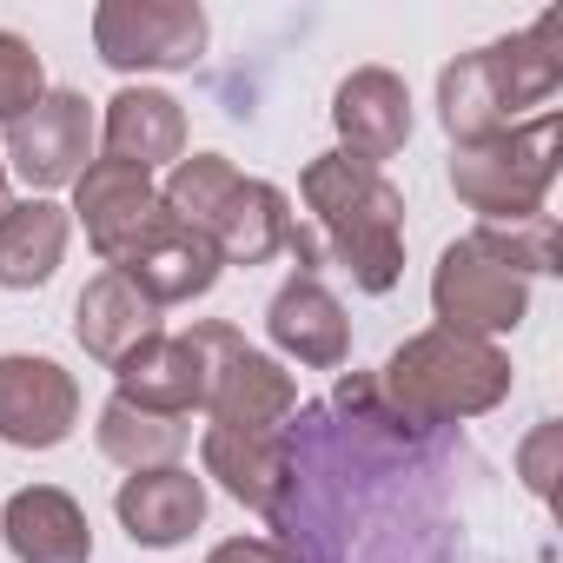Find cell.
Wrapping results in <instances>:
<instances>
[{"label": "cell", "mask_w": 563, "mask_h": 563, "mask_svg": "<svg viewBox=\"0 0 563 563\" xmlns=\"http://www.w3.org/2000/svg\"><path fill=\"white\" fill-rule=\"evenodd\" d=\"M332 126H339L345 159L385 173V159H398L405 140H411V87L391 67H358L332 93Z\"/></svg>", "instance_id": "12"}, {"label": "cell", "mask_w": 563, "mask_h": 563, "mask_svg": "<svg viewBox=\"0 0 563 563\" xmlns=\"http://www.w3.org/2000/svg\"><path fill=\"white\" fill-rule=\"evenodd\" d=\"M556 451H563V424L550 418V424H537L523 444H517V477H523V490L530 497H556Z\"/></svg>", "instance_id": "25"}, {"label": "cell", "mask_w": 563, "mask_h": 563, "mask_svg": "<svg viewBox=\"0 0 563 563\" xmlns=\"http://www.w3.org/2000/svg\"><path fill=\"white\" fill-rule=\"evenodd\" d=\"M93 54L113 74H179L206 54V8H192V0H100Z\"/></svg>", "instance_id": "9"}, {"label": "cell", "mask_w": 563, "mask_h": 563, "mask_svg": "<svg viewBox=\"0 0 563 563\" xmlns=\"http://www.w3.org/2000/svg\"><path fill=\"white\" fill-rule=\"evenodd\" d=\"M199 464L219 477L225 497H239L258 517H278L292 497V438L286 431H199Z\"/></svg>", "instance_id": "14"}, {"label": "cell", "mask_w": 563, "mask_h": 563, "mask_svg": "<svg viewBox=\"0 0 563 563\" xmlns=\"http://www.w3.org/2000/svg\"><path fill=\"white\" fill-rule=\"evenodd\" d=\"M477 239L523 278L537 272H563L556 265V219L550 212H530V219H504V225H477Z\"/></svg>", "instance_id": "23"}, {"label": "cell", "mask_w": 563, "mask_h": 563, "mask_svg": "<svg viewBox=\"0 0 563 563\" xmlns=\"http://www.w3.org/2000/svg\"><path fill=\"white\" fill-rule=\"evenodd\" d=\"M299 192L319 252L352 272L358 292H391L405 278V192L378 166H358L345 153H319L299 173Z\"/></svg>", "instance_id": "2"}, {"label": "cell", "mask_w": 563, "mask_h": 563, "mask_svg": "<svg viewBox=\"0 0 563 563\" xmlns=\"http://www.w3.org/2000/svg\"><path fill=\"white\" fill-rule=\"evenodd\" d=\"M0 537L14 563H93V523L60 484H21L0 504Z\"/></svg>", "instance_id": "16"}, {"label": "cell", "mask_w": 563, "mask_h": 563, "mask_svg": "<svg viewBox=\"0 0 563 563\" xmlns=\"http://www.w3.org/2000/svg\"><path fill=\"white\" fill-rule=\"evenodd\" d=\"M41 93H47V67H41L34 41L0 27V133H8V126H14Z\"/></svg>", "instance_id": "24"}, {"label": "cell", "mask_w": 563, "mask_h": 563, "mask_svg": "<svg viewBox=\"0 0 563 563\" xmlns=\"http://www.w3.org/2000/svg\"><path fill=\"white\" fill-rule=\"evenodd\" d=\"M206 563H299V556L272 537H225V543L206 550Z\"/></svg>", "instance_id": "26"}, {"label": "cell", "mask_w": 563, "mask_h": 563, "mask_svg": "<svg viewBox=\"0 0 563 563\" xmlns=\"http://www.w3.org/2000/svg\"><path fill=\"white\" fill-rule=\"evenodd\" d=\"M80 424V378L41 352H0V444L54 451Z\"/></svg>", "instance_id": "11"}, {"label": "cell", "mask_w": 563, "mask_h": 563, "mask_svg": "<svg viewBox=\"0 0 563 563\" xmlns=\"http://www.w3.org/2000/svg\"><path fill=\"white\" fill-rule=\"evenodd\" d=\"M556 126H563L556 113H537L497 140L451 146V192L471 212H484V225L543 212V199L556 186Z\"/></svg>", "instance_id": "5"}, {"label": "cell", "mask_w": 563, "mask_h": 563, "mask_svg": "<svg viewBox=\"0 0 563 563\" xmlns=\"http://www.w3.org/2000/svg\"><path fill=\"white\" fill-rule=\"evenodd\" d=\"M431 312L444 332H464V339H504L530 319V278L510 272L477 232L451 239L438 252V272H431Z\"/></svg>", "instance_id": "7"}, {"label": "cell", "mask_w": 563, "mask_h": 563, "mask_svg": "<svg viewBox=\"0 0 563 563\" xmlns=\"http://www.w3.org/2000/svg\"><path fill=\"white\" fill-rule=\"evenodd\" d=\"M265 339L286 352V358L312 365V372H339V365L352 358V319H345V306L332 299V286H325V278H312V272H292L286 286L272 292V306H265Z\"/></svg>", "instance_id": "13"}, {"label": "cell", "mask_w": 563, "mask_h": 563, "mask_svg": "<svg viewBox=\"0 0 563 563\" xmlns=\"http://www.w3.org/2000/svg\"><path fill=\"white\" fill-rule=\"evenodd\" d=\"M166 325H159V306L133 286V278H120V272H93L87 278V292H80V306H74V339H80V352L87 358H100L107 372L120 365V358H133L146 339H159Z\"/></svg>", "instance_id": "19"}, {"label": "cell", "mask_w": 563, "mask_h": 563, "mask_svg": "<svg viewBox=\"0 0 563 563\" xmlns=\"http://www.w3.org/2000/svg\"><path fill=\"white\" fill-rule=\"evenodd\" d=\"M74 219L87 225V245H93V252L107 258V272H113V265H126L173 212H166L153 173L120 166V159H93V166L74 179Z\"/></svg>", "instance_id": "10"}, {"label": "cell", "mask_w": 563, "mask_h": 563, "mask_svg": "<svg viewBox=\"0 0 563 563\" xmlns=\"http://www.w3.org/2000/svg\"><path fill=\"white\" fill-rule=\"evenodd\" d=\"M372 385L405 431H444V424L484 418L510 398V358L490 339H464V332L431 325V332L405 339Z\"/></svg>", "instance_id": "3"}, {"label": "cell", "mask_w": 563, "mask_h": 563, "mask_svg": "<svg viewBox=\"0 0 563 563\" xmlns=\"http://www.w3.org/2000/svg\"><path fill=\"white\" fill-rule=\"evenodd\" d=\"M100 146L120 166H179L186 159V107L159 87H120L100 113Z\"/></svg>", "instance_id": "18"}, {"label": "cell", "mask_w": 563, "mask_h": 563, "mask_svg": "<svg viewBox=\"0 0 563 563\" xmlns=\"http://www.w3.org/2000/svg\"><path fill=\"white\" fill-rule=\"evenodd\" d=\"M67 232H74V212L60 199H21L0 212V286L8 292H34L60 272L67 258Z\"/></svg>", "instance_id": "21"}, {"label": "cell", "mask_w": 563, "mask_h": 563, "mask_svg": "<svg viewBox=\"0 0 563 563\" xmlns=\"http://www.w3.org/2000/svg\"><path fill=\"white\" fill-rule=\"evenodd\" d=\"M113 391L140 411H166V418H192L206 405V352L192 332H159L146 339L133 358L113 365Z\"/></svg>", "instance_id": "17"}, {"label": "cell", "mask_w": 563, "mask_h": 563, "mask_svg": "<svg viewBox=\"0 0 563 563\" xmlns=\"http://www.w3.org/2000/svg\"><path fill=\"white\" fill-rule=\"evenodd\" d=\"M186 438H192V424H186V418L140 411V405H126L120 391L100 405V424H93L100 457H113L120 471H159V464H179Z\"/></svg>", "instance_id": "22"}, {"label": "cell", "mask_w": 563, "mask_h": 563, "mask_svg": "<svg viewBox=\"0 0 563 563\" xmlns=\"http://www.w3.org/2000/svg\"><path fill=\"white\" fill-rule=\"evenodd\" d=\"M0 212H8V159H0Z\"/></svg>", "instance_id": "27"}, {"label": "cell", "mask_w": 563, "mask_h": 563, "mask_svg": "<svg viewBox=\"0 0 563 563\" xmlns=\"http://www.w3.org/2000/svg\"><path fill=\"white\" fill-rule=\"evenodd\" d=\"M556 87H563V14H543L510 41L457 54L438 74V120L451 146H477L523 126V107H543Z\"/></svg>", "instance_id": "1"}, {"label": "cell", "mask_w": 563, "mask_h": 563, "mask_svg": "<svg viewBox=\"0 0 563 563\" xmlns=\"http://www.w3.org/2000/svg\"><path fill=\"white\" fill-rule=\"evenodd\" d=\"M113 517L140 550H173L206 523V477H192L186 464H159V471H133L113 490Z\"/></svg>", "instance_id": "15"}, {"label": "cell", "mask_w": 563, "mask_h": 563, "mask_svg": "<svg viewBox=\"0 0 563 563\" xmlns=\"http://www.w3.org/2000/svg\"><path fill=\"white\" fill-rule=\"evenodd\" d=\"M166 212L179 225H192L219 265H265L292 245V199L278 192L272 179H245L225 153H186L166 186H159Z\"/></svg>", "instance_id": "4"}, {"label": "cell", "mask_w": 563, "mask_h": 563, "mask_svg": "<svg viewBox=\"0 0 563 563\" xmlns=\"http://www.w3.org/2000/svg\"><path fill=\"white\" fill-rule=\"evenodd\" d=\"M192 339L206 352V405L199 411L212 418V431H286L292 424L299 385L272 352L245 345V332L219 325V319L192 325Z\"/></svg>", "instance_id": "6"}, {"label": "cell", "mask_w": 563, "mask_h": 563, "mask_svg": "<svg viewBox=\"0 0 563 563\" xmlns=\"http://www.w3.org/2000/svg\"><path fill=\"white\" fill-rule=\"evenodd\" d=\"M93 140H100L93 100L74 93V87H47V93L8 126L0 159H8V173L27 179V199H47V192L74 186V179L93 166Z\"/></svg>", "instance_id": "8"}, {"label": "cell", "mask_w": 563, "mask_h": 563, "mask_svg": "<svg viewBox=\"0 0 563 563\" xmlns=\"http://www.w3.org/2000/svg\"><path fill=\"white\" fill-rule=\"evenodd\" d=\"M120 278H133V286L166 312V306H192V299H206L212 286H219V252L192 232V225H179V219H166L126 265H113Z\"/></svg>", "instance_id": "20"}]
</instances>
